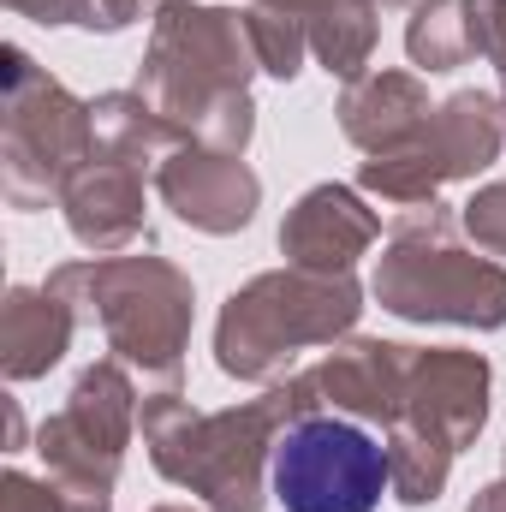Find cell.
<instances>
[{
    "label": "cell",
    "instance_id": "1",
    "mask_svg": "<svg viewBox=\"0 0 506 512\" xmlns=\"http://www.w3.org/2000/svg\"><path fill=\"white\" fill-rule=\"evenodd\" d=\"M387 495L381 447L340 417H310L274 447V501L286 512H376Z\"/></svg>",
    "mask_w": 506,
    "mask_h": 512
}]
</instances>
